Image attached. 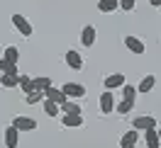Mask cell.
<instances>
[{
  "label": "cell",
  "instance_id": "1",
  "mask_svg": "<svg viewBox=\"0 0 161 148\" xmlns=\"http://www.w3.org/2000/svg\"><path fill=\"white\" fill-rule=\"evenodd\" d=\"M98 102H100V114H112V112H115V105H117V102H115V95H112V90H105Z\"/></svg>",
  "mask_w": 161,
  "mask_h": 148
},
{
  "label": "cell",
  "instance_id": "2",
  "mask_svg": "<svg viewBox=\"0 0 161 148\" xmlns=\"http://www.w3.org/2000/svg\"><path fill=\"white\" fill-rule=\"evenodd\" d=\"M61 90L66 92V97H69V100H83V97H86V88H83L80 83H66Z\"/></svg>",
  "mask_w": 161,
  "mask_h": 148
},
{
  "label": "cell",
  "instance_id": "3",
  "mask_svg": "<svg viewBox=\"0 0 161 148\" xmlns=\"http://www.w3.org/2000/svg\"><path fill=\"white\" fill-rule=\"evenodd\" d=\"M12 24H15V29L20 32L22 37H32V24L27 17H22V15H12Z\"/></svg>",
  "mask_w": 161,
  "mask_h": 148
},
{
  "label": "cell",
  "instance_id": "4",
  "mask_svg": "<svg viewBox=\"0 0 161 148\" xmlns=\"http://www.w3.org/2000/svg\"><path fill=\"white\" fill-rule=\"evenodd\" d=\"M132 129H137V131H149V129H156V119L149 117V114L137 117L134 121H132Z\"/></svg>",
  "mask_w": 161,
  "mask_h": 148
},
{
  "label": "cell",
  "instance_id": "5",
  "mask_svg": "<svg viewBox=\"0 0 161 148\" xmlns=\"http://www.w3.org/2000/svg\"><path fill=\"white\" fill-rule=\"evenodd\" d=\"M127 80H125V73H112V75H108V78L103 80V85H105V90H117L122 88Z\"/></svg>",
  "mask_w": 161,
  "mask_h": 148
},
{
  "label": "cell",
  "instance_id": "6",
  "mask_svg": "<svg viewBox=\"0 0 161 148\" xmlns=\"http://www.w3.org/2000/svg\"><path fill=\"white\" fill-rule=\"evenodd\" d=\"M66 63H69L71 70H80L83 68V56H80L76 49H69L66 51Z\"/></svg>",
  "mask_w": 161,
  "mask_h": 148
},
{
  "label": "cell",
  "instance_id": "7",
  "mask_svg": "<svg viewBox=\"0 0 161 148\" xmlns=\"http://www.w3.org/2000/svg\"><path fill=\"white\" fill-rule=\"evenodd\" d=\"M44 97H47V100H54L56 105H64V102L69 100V97H66V92H64V90H61V88H54V85L44 90Z\"/></svg>",
  "mask_w": 161,
  "mask_h": 148
},
{
  "label": "cell",
  "instance_id": "8",
  "mask_svg": "<svg viewBox=\"0 0 161 148\" xmlns=\"http://www.w3.org/2000/svg\"><path fill=\"white\" fill-rule=\"evenodd\" d=\"M12 126H17L20 131H34V129H37V121L32 117H15L12 119Z\"/></svg>",
  "mask_w": 161,
  "mask_h": 148
},
{
  "label": "cell",
  "instance_id": "9",
  "mask_svg": "<svg viewBox=\"0 0 161 148\" xmlns=\"http://www.w3.org/2000/svg\"><path fill=\"white\" fill-rule=\"evenodd\" d=\"M95 37H98V34H95V27H93V24H86V27L80 29V44H83V46H93V44H95Z\"/></svg>",
  "mask_w": 161,
  "mask_h": 148
},
{
  "label": "cell",
  "instance_id": "10",
  "mask_svg": "<svg viewBox=\"0 0 161 148\" xmlns=\"http://www.w3.org/2000/svg\"><path fill=\"white\" fill-rule=\"evenodd\" d=\"M20 143V129L17 126H8L5 129V146L8 148H17Z\"/></svg>",
  "mask_w": 161,
  "mask_h": 148
},
{
  "label": "cell",
  "instance_id": "11",
  "mask_svg": "<svg viewBox=\"0 0 161 148\" xmlns=\"http://www.w3.org/2000/svg\"><path fill=\"white\" fill-rule=\"evenodd\" d=\"M125 46H127L132 54H144V51H147V46H144V41H142L139 37H125Z\"/></svg>",
  "mask_w": 161,
  "mask_h": 148
},
{
  "label": "cell",
  "instance_id": "12",
  "mask_svg": "<svg viewBox=\"0 0 161 148\" xmlns=\"http://www.w3.org/2000/svg\"><path fill=\"white\" fill-rule=\"evenodd\" d=\"M137 141H139V131H137V129H132V131H127V134H122V136H120V148L137 146Z\"/></svg>",
  "mask_w": 161,
  "mask_h": 148
},
{
  "label": "cell",
  "instance_id": "13",
  "mask_svg": "<svg viewBox=\"0 0 161 148\" xmlns=\"http://www.w3.org/2000/svg\"><path fill=\"white\" fill-rule=\"evenodd\" d=\"M61 124L69 129H78V126H83V114H64Z\"/></svg>",
  "mask_w": 161,
  "mask_h": 148
},
{
  "label": "cell",
  "instance_id": "14",
  "mask_svg": "<svg viewBox=\"0 0 161 148\" xmlns=\"http://www.w3.org/2000/svg\"><path fill=\"white\" fill-rule=\"evenodd\" d=\"M61 112H64V114H83L78 100H66V102L61 105Z\"/></svg>",
  "mask_w": 161,
  "mask_h": 148
},
{
  "label": "cell",
  "instance_id": "15",
  "mask_svg": "<svg viewBox=\"0 0 161 148\" xmlns=\"http://www.w3.org/2000/svg\"><path fill=\"white\" fill-rule=\"evenodd\" d=\"M154 85H156V78H154V75H144V78L139 80L137 92H142V95H144V92H151V90H154Z\"/></svg>",
  "mask_w": 161,
  "mask_h": 148
},
{
  "label": "cell",
  "instance_id": "16",
  "mask_svg": "<svg viewBox=\"0 0 161 148\" xmlns=\"http://www.w3.org/2000/svg\"><path fill=\"white\" fill-rule=\"evenodd\" d=\"M144 141H147V148H159V131L156 129H149V131H144Z\"/></svg>",
  "mask_w": 161,
  "mask_h": 148
},
{
  "label": "cell",
  "instance_id": "17",
  "mask_svg": "<svg viewBox=\"0 0 161 148\" xmlns=\"http://www.w3.org/2000/svg\"><path fill=\"white\" fill-rule=\"evenodd\" d=\"M17 78H20V73H17V75H15V73H3V75H0V85H3V88H17Z\"/></svg>",
  "mask_w": 161,
  "mask_h": 148
},
{
  "label": "cell",
  "instance_id": "18",
  "mask_svg": "<svg viewBox=\"0 0 161 148\" xmlns=\"http://www.w3.org/2000/svg\"><path fill=\"white\" fill-rule=\"evenodd\" d=\"M117 8H120V0H98V10L105 12V15H108V12H115Z\"/></svg>",
  "mask_w": 161,
  "mask_h": 148
},
{
  "label": "cell",
  "instance_id": "19",
  "mask_svg": "<svg viewBox=\"0 0 161 148\" xmlns=\"http://www.w3.org/2000/svg\"><path fill=\"white\" fill-rule=\"evenodd\" d=\"M44 112H47V117H59L61 105H56L54 100H47V97H44Z\"/></svg>",
  "mask_w": 161,
  "mask_h": 148
},
{
  "label": "cell",
  "instance_id": "20",
  "mask_svg": "<svg viewBox=\"0 0 161 148\" xmlns=\"http://www.w3.org/2000/svg\"><path fill=\"white\" fill-rule=\"evenodd\" d=\"M17 88H22V92H25V95H30L32 90H34V85H32V78L22 73L20 78H17Z\"/></svg>",
  "mask_w": 161,
  "mask_h": 148
},
{
  "label": "cell",
  "instance_id": "21",
  "mask_svg": "<svg viewBox=\"0 0 161 148\" xmlns=\"http://www.w3.org/2000/svg\"><path fill=\"white\" fill-rule=\"evenodd\" d=\"M32 85H34V90H44L51 88V78H47V75H39V78H32Z\"/></svg>",
  "mask_w": 161,
  "mask_h": 148
},
{
  "label": "cell",
  "instance_id": "22",
  "mask_svg": "<svg viewBox=\"0 0 161 148\" xmlns=\"http://www.w3.org/2000/svg\"><path fill=\"white\" fill-rule=\"evenodd\" d=\"M0 73H15L17 75V63H12L8 59H0Z\"/></svg>",
  "mask_w": 161,
  "mask_h": 148
},
{
  "label": "cell",
  "instance_id": "23",
  "mask_svg": "<svg viewBox=\"0 0 161 148\" xmlns=\"http://www.w3.org/2000/svg\"><path fill=\"white\" fill-rule=\"evenodd\" d=\"M132 107H134V100H122V102H117V105H115V112L127 114V112H132Z\"/></svg>",
  "mask_w": 161,
  "mask_h": 148
},
{
  "label": "cell",
  "instance_id": "24",
  "mask_svg": "<svg viewBox=\"0 0 161 148\" xmlns=\"http://www.w3.org/2000/svg\"><path fill=\"white\" fill-rule=\"evenodd\" d=\"M3 59H8V61H12V63H17V61H20V51L15 49V46H8V49L3 51Z\"/></svg>",
  "mask_w": 161,
  "mask_h": 148
},
{
  "label": "cell",
  "instance_id": "25",
  "mask_svg": "<svg viewBox=\"0 0 161 148\" xmlns=\"http://www.w3.org/2000/svg\"><path fill=\"white\" fill-rule=\"evenodd\" d=\"M122 100H137V88L134 85H122Z\"/></svg>",
  "mask_w": 161,
  "mask_h": 148
},
{
  "label": "cell",
  "instance_id": "26",
  "mask_svg": "<svg viewBox=\"0 0 161 148\" xmlns=\"http://www.w3.org/2000/svg\"><path fill=\"white\" fill-rule=\"evenodd\" d=\"M42 97H44L42 90H32L30 95H27V105H37V102H42Z\"/></svg>",
  "mask_w": 161,
  "mask_h": 148
},
{
  "label": "cell",
  "instance_id": "27",
  "mask_svg": "<svg viewBox=\"0 0 161 148\" xmlns=\"http://www.w3.org/2000/svg\"><path fill=\"white\" fill-rule=\"evenodd\" d=\"M134 5H137V0H120V8H122L125 12L134 10Z\"/></svg>",
  "mask_w": 161,
  "mask_h": 148
},
{
  "label": "cell",
  "instance_id": "28",
  "mask_svg": "<svg viewBox=\"0 0 161 148\" xmlns=\"http://www.w3.org/2000/svg\"><path fill=\"white\" fill-rule=\"evenodd\" d=\"M151 5H154V8H161V0H149Z\"/></svg>",
  "mask_w": 161,
  "mask_h": 148
},
{
  "label": "cell",
  "instance_id": "29",
  "mask_svg": "<svg viewBox=\"0 0 161 148\" xmlns=\"http://www.w3.org/2000/svg\"><path fill=\"white\" fill-rule=\"evenodd\" d=\"M156 131H159V141H161V129H156Z\"/></svg>",
  "mask_w": 161,
  "mask_h": 148
},
{
  "label": "cell",
  "instance_id": "30",
  "mask_svg": "<svg viewBox=\"0 0 161 148\" xmlns=\"http://www.w3.org/2000/svg\"><path fill=\"white\" fill-rule=\"evenodd\" d=\"M130 148H137V146H130Z\"/></svg>",
  "mask_w": 161,
  "mask_h": 148
}]
</instances>
